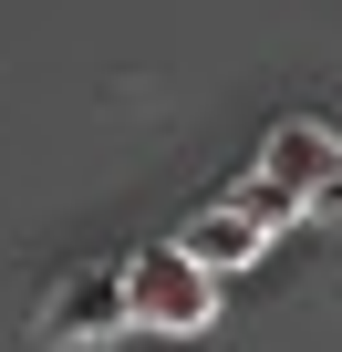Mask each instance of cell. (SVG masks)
Returning a JSON list of instances; mask_svg holds the SVG:
<instances>
[{
    "instance_id": "cell-1",
    "label": "cell",
    "mask_w": 342,
    "mask_h": 352,
    "mask_svg": "<svg viewBox=\"0 0 342 352\" xmlns=\"http://www.w3.org/2000/svg\"><path fill=\"white\" fill-rule=\"evenodd\" d=\"M135 331V311H125V259H73L63 280H42V300H32V342L42 352H104V342H125Z\"/></svg>"
},
{
    "instance_id": "cell-2",
    "label": "cell",
    "mask_w": 342,
    "mask_h": 352,
    "mask_svg": "<svg viewBox=\"0 0 342 352\" xmlns=\"http://www.w3.org/2000/svg\"><path fill=\"white\" fill-rule=\"evenodd\" d=\"M125 311H135V331L197 342V331H218V280H208L177 239H145V249L125 259Z\"/></svg>"
},
{
    "instance_id": "cell-3",
    "label": "cell",
    "mask_w": 342,
    "mask_h": 352,
    "mask_svg": "<svg viewBox=\"0 0 342 352\" xmlns=\"http://www.w3.org/2000/svg\"><path fill=\"white\" fill-rule=\"evenodd\" d=\"M249 176H270V187L280 197H301V218L321 208V187H332V176H342V135L321 124V114H280L270 135H259V166Z\"/></svg>"
},
{
    "instance_id": "cell-4",
    "label": "cell",
    "mask_w": 342,
    "mask_h": 352,
    "mask_svg": "<svg viewBox=\"0 0 342 352\" xmlns=\"http://www.w3.org/2000/svg\"><path fill=\"white\" fill-rule=\"evenodd\" d=\"M177 249H187V259H197L208 280H228V270H249V259H259L270 239H259V228H249V218H239V208L218 197V208H197V218L177 228Z\"/></svg>"
},
{
    "instance_id": "cell-5",
    "label": "cell",
    "mask_w": 342,
    "mask_h": 352,
    "mask_svg": "<svg viewBox=\"0 0 342 352\" xmlns=\"http://www.w3.org/2000/svg\"><path fill=\"white\" fill-rule=\"evenodd\" d=\"M228 208H239V218H249V228H259V239H270V228H290V218H301V197H280V187H270V176H239V187H228Z\"/></svg>"
},
{
    "instance_id": "cell-6",
    "label": "cell",
    "mask_w": 342,
    "mask_h": 352,
    "mask_svg": "<svg viewBox=\"0 0 342 352\" xmlns=\"http://www.w3.org/2000/svg\"><path fill=\"white\" fill-rule=\"evenodd\" d=\"M311 218H342V176H332V187H321V208H311Z\"/></svg>"
}]
</instances>
